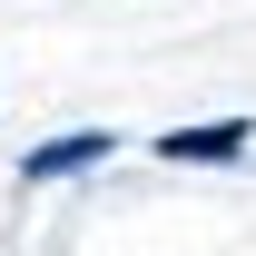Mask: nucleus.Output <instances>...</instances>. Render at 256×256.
I'll use <instances>...</instances> for the list:
<instances>
[{
	"label": "nucleus",
	"mask_w": 256,
	"mask_h": 256,
	"mask_svg": "<svg viewBox=\"0 0 256 256\" xmlns=\"http://www.w3.org/2000/svg\"><path fill=\"white\" fill-rule=\"evenodd\" d=\"M168 168H236V158H256V118H197V128H158L148 138Z\"/></svg>",
	"instance_id": "1"
},
{
	"label": "nucleus",
	"mask_w": 256,
	"mask_h": 256,
	"mask_svg": "<svg viewBox=\"0 0 256 256\" xmlns=\"http://www.w3.org/2000/svg\"><path fill=\"white\" fill-rule=\"evenodd\" d=\"M118 158V128H60V138H40L30 158H20V188H60L79 168H108Z\"/></svg>",
	"instance_id": "2"
}]
</instances>
